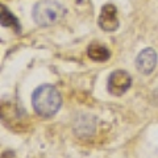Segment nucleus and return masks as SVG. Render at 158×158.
Returning <instances> with one entry per match:
<instances>
[{"label":"nucleus","mask_w":158,"mask_h":158,"mask_svg":"<svg viewBox=\"0 0 158 158\" xmlns=\"http://www.w3.org/2000/svg\"><path fill=\"white\" fill-rule=\"evenodd\" d=\"M87 54L95 62H106L111 57V52L100 44H91L87 49Z\"/></svg>","instance_id":"nucleus-6"},{"label":"nucleus","mask_w":158,"mask_h":158,"mask_svg":"<svg viewBox=\"0 0 158 158\" xmlns=\"http://www.w3.org/2000/svg\"><path fill=\"white\" fill-rule=\"evenodd\" d=\"M157 66V53L153 48L144 49L136 58V67L142 74H150Z\"/></svg>","instance_id":"nucleus-5"},{"label":"nucleus","mask_w":158,"mask_h":158,"mask_svg":"<svg viewBox=\"0 0 158 158\" xmlns=\"http://www.w3.org/2000/svg\"><path fill=\"white\" fill-rule=\"evenodd\" d=\"M0 20H2V25L3 27L13 28L15 31H16V29L19 31V21L4 6H2V16H0Z\"/></svg>","instance_id":"nucleus-7"},{"label":"nucleus","mask_w":158,"mask_h":158,"mask_svg":"<svg viewBox=\"0 0 158 158\" xmlns=\"http://www.w3.org/2000/svg\"><path fill=\"white\" fill-rule=\"evenodd\" d=\"M66 9L54 0H42L33 8V20L40 27H52L65 17Z\"/></svg>","instance_id":"nucleus-2"},{"label":"nucleus","mask_w":158,"mask_h":158,"mask_svg":"<svg viewBox=\"0 0 158 158\" xmlns=\"http://www.w3.org/2000/svg\"><path fill=\"white\" fill-rule=\"evenodd\" d=\"M132 86V77L124 70L113 71L108 78V92L113 96H121Z\"/></svg>","instance_id":"nucleus-3"},{"label":"nucleus","mask_w":158,"mask_h":158,"mask_svg":"<svg viewBox=\"0 0 158 158\" xmlns=\"http://www.w3.org/2000/svg\"><path fill=\"white\" fill-rule=\"evenodd\" d=\"M32 104L36 113L42 117H52L59 111L62 104L61 94L52 85H42L32 95Z\"/></svg>","instance_id":"nucleus-1"},{"label":"nucleus","mask_w":158,"mask_h":158,"mask_svg":"<svg viewBox=\"0 0 158 158\" xmlns=\"http://www.w3.org/2000/svg\"><path fill=\"white\" fill-rule=\"evenodd\" d=\"M98 24L104 32H115L120 25L117 17V8L113 4H104L99 15Z\"/></svg>","instance_id":"nucleus-4"}]
</instances>
